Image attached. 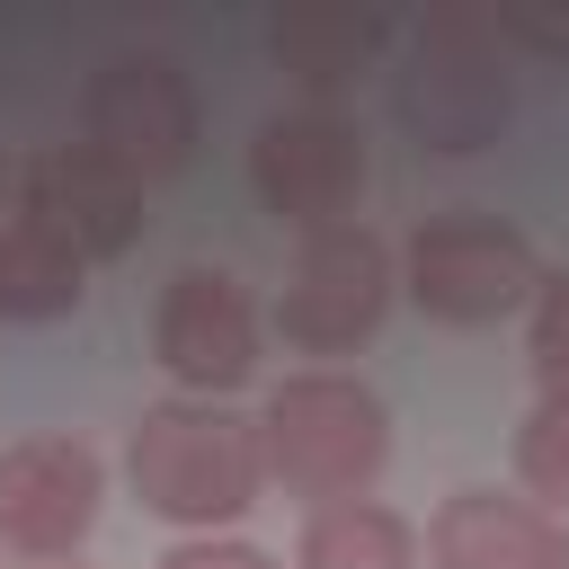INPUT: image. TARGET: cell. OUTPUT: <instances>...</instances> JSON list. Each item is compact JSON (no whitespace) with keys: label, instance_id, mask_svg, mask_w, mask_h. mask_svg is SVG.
<instances>
[{"label":"cell","instance_id":"3957f363","mask_svg":"<svg viewBox=\"0 0 569 569\" xmlns=\"http://www.w3.org/2000/svg\"><path fill=\"white\" fill-rule=\"evenodd\" d=\"M258 445H267V480H284L311 507H338V498L373 489V471L391 453V418H382V400L356 373L320 365V373H284L267 391Z\"/></svg>","mask_w":569,"mask_h":569},{"label":"cell","instance_id":"2e32d148","mask_svg":"<svg viewBox=\"0 0 569 569\" xmlns=\"http://www.w3.org/2000/svg\"><path fill=\"white\" fill-rule=\"evenodd\" d=\"M533 382L542 400H569V276H542L533 284Z\"/></svg>","mask_w":569,"mask_h":569},{"label":"cell","instance_id":"6da1fadb","mask_svg":"<svg viewBox=\"0 0 569 569\" xmlns=\"http://www.w3.org/2000/svg\"><path fill=\"white\" fill-rule=\"evenodd\" d=\"M507 53H498V27L489 9L471 0H436L418 27H409V53H400V80H391V116L418 151H489L507 133Z\"/></svg>","mask_w":569,"mask_h":569},{"label":"cell","instance_id":"52a82bcc","mask_svg":"<svg viewBox=\"0 0 569 569\" xmlns=\"http://www.w3.org/2000/svg\"><path fill=\"white\" fill-rule=\"evenodd\" d=\"M249 187L276 222L293 231H329V222H356V196H365V133L329 107H284L258 124L249 142Z\"/></svg>","mask_w":569,"mask_h":569},{"label":"cell","instance_id":"7c38bea8","mask_svg":"<svg viewBox=\"0 0 569 569\" xmlns=\"http://www.w3.org/2000/svg\"><path fill=\"white\" fill-rule=\"evenodd\" d=\"M391 44V27L373 18V9H347V0H302V9H284L276 27H267V53L302 80V89H347L356 71H373V53Z\"/></svg>","mask_w":569,"mask_h":569},{"label":"cell","instance_id":"8992f818","mask_svg":"<svg viewBox=\"0 0 569 569\" xmlns=\"http://www.w3.org/2000/svg\"><path fill=\"white\" fill-rule=\"evenodd\" d=\"M391 311V249L365 231V222H329V231H302V258L284 276V302H276V329L302 347V356H347L382 329Z\"/></svg>","mask_w":569,"mask_h":569},{"label":"cell","instance_id":"4fadbf2b","mask_svg":"<svg viewBox=\"0 0 569 569\" xmlns=\"http://www.w3.org/2000/svg\"><path fill=\"white\" fill-rule=\"evenodd\" d=\"M89 293V258L71 240H53L36 213L0 222V320H62Z\"/></svg>","mask_w":569,"mask_h":569},{"label":"cell","instance_id":"ac0fdd59","mask_svg":"<svg viewBox=\"0 0 569 569\" xmlns=\"http://www.w3.org/2000/svg\"><path fill=\"white\" fill-rule=\"evenodd\" d=\"M489 27H498V36H516V44L569 53V18H551V9H489Z\"/></svg>","mask_w":569,"mask_h":569},{"label":"cell","instance_id":"7a4b0ae2","mask_svg":"<svg viewBox=\"0 0 569 569\" xmlns=\"http://www.w3.org/2000/svg\"><path fill=\"white\" fill-rule=\"evenodd\" d=\"M124 471H133V498L151 516L213 533V525L258 507L267 445H258V418H240L222 400H160V409H142Z\"/></svg>","mask_w":569,"mask_h":569},{"label":"cell","instance_id":"ffe728a7","mask_svg":"<svg viewBox=\"0 0 569 569\" xmlns=\"http://www.w3.org/2000/svg\"><path fill=\"white\" fill-rule=\"evenodd\" d=\"M0 196H9V160H0Z\"/></svg>","mask_w":569,"mask_h":569},{"label":"cell","instance_id":"e0dca14e","mask_svg":"<svg viewBox=\"0 0 569 569\" xmlns=\"http://www.w3.org/2000/svg\"><path fill=\"white\" fill-rule=\"evenodd\" d=\"M160 569H276V551H258V542H213V533H204V542H178Z\"/></svg>","mask_w":569,"mask_h":569},{"label":"cell","instance_id":"9c48e42d","mask_svg":"<svg viewBox=\"0 0 569 569\" xmlns=\"http://www.w3.org/2000/svg\"><path fill=\"white\" fill-rule=\"evenodd\" d=\"M151 356H160L196 400L240 391L249 365H258V302L240 293V276H222V267L169 276V293H160V311H151Z\"/></svg>","mask_w":569,"mask_h":569},{"label":"cell","instance_id":"ba28073f","mask_svg":"<svg viewBox=\"0 0 569 569\" xmlns=\"http://www.w3.org/2000/svg\"><path fill=\"white\" fill-rule=\"evenodd\" d=\"M107 471L80 436H27L0 453V542L27 560H71L98 525Z\"/></svg>","mask_w":569,"mask_h":569},{"label":"cell","instance_id":"277c9868","mask_svg":"<svg viewBox=\"0 0 569 569\" xmlns=\"http://www.w3.org/2000/svg\"><path fill=\"white\" fill-rule=\"evenodd\" d=\"M196 124H204V107H196V80L169 62V53H107L98 71H89V89H80V142L98 151V160H116L124 178H178L187 160H196Z\"/></svg>","mask_w":569,"mask_h":569},{"label":"cell","instance_id":"9a60e30c","mask_svg":"<svg viewBox=\"0 0 569 569\" xmlns=\"http://www.w3.org/2000/svg\"><path fill=\"white\" fill-rule=\"evenodd\" d=\"M516 480L533 489L542 516L569 507V400H533V418L516 427Z\"/></svg>","mask_w":569,"mask_h":569},{"label":"cell","instance_id":"5bb4252c","mask_svg":"<svg viewBox=\"0 0 569 569\" xmlns=\"http://www.w3.org/2000/svg\"><path fill=\"white\" fill-rule=\"evenodd\" d=\"M293 569H418V525L382 498H338L302 516Z\"/></svg>","mask_w":569,"mask_h":569},{"label":"cell","instance_id":"8fae6325","mask_svg":"<svg viewBox=\"0 0 569 569\" xmlns=\"http://www.w3.org/2000/svg\"><path fill=\"white\" fill-rule=\"evenodd\" d=\"M427 560L436 569H569V525L542 516L533 498L453 489L427 525Z\"/></svg>","mask_w":569,"mask_h":569},{"label":"cell","instance_id":"30bf717a","mask_svg":"<svg viewBox=\"0 0 569 569\" xmlns=\"http://www.w3.org/2000/svg\"><path fill=\"white\" fill-rule=\"evenodd\" d=\"M27 213L71 240L80 258H124L142 240V178H124L116 160H98L89 142H53L27 169Z\"/></svg>","mask_w":569,"mask_h":569},{"label":"cell","instance_id":"5b68a950","mask_svg":"<svg viewBox=\"0 0 569 569\" xmlns=\"http://www.w3.org/2000/svg\"><path fill=\"white\" fill-rule=\"evenodd\" d=\"M542 284L533 267V240L498 213H436L418 222L409 240V293L427 320H453V329H489L507 311H525Z\"/></svg>","mask_w":569,"mask_h":569},{"label":"cell","instance_id":"d6986e66","mask_svg":"<svg viewBox=\"0 0 569 569\" xmlns=\"http://www.w3.org/2000/svg\"><path fill=\"white\" fill-rule=\"evenodd\" d=\"M44 569H80V560H44Z\"/></svg>","mask_w":569,"mask_h":569}]
</instances>
